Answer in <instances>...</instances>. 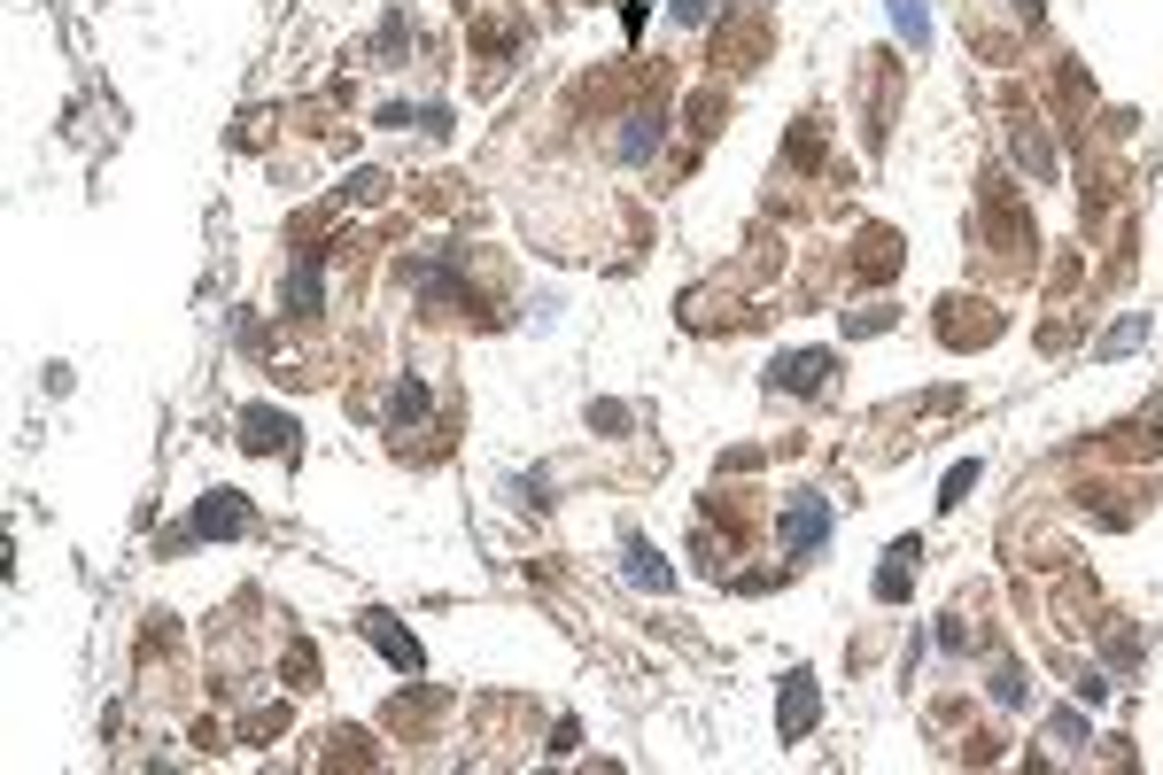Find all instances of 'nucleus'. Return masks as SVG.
<instances>
[{"label":"nucleus","mask_w":1163,"mask_h":775,"mask_svg":"<svg viewBox=\"0 0 1163 775\" xmlns=\"http://www.w3.org/2000/svg\"><path fill=\"white\" fill-rule=\"evenodd\" d=\"M823 535H831V505L823 497H792L784 505V543L792 551H823Z\"/></svg>","instance_id":"nucleus-1"},{"label":"nucleus","mask_w":1163,"mask_h":775,"mask_svg":"<svg viewBox=\"0 0 1163 775\" xmlns=\"http://www.w3.org/2000/svg\"><path fill=\"white\" fill-rule=\"evenodd\" d=\"M364 636H372V644H380L388 659H397L404 675H420V644H412V636H404L397 620H388V613H364Z\"/></svg>","instance_id":"nucleus-2"},{"label":"nucleus","mask_w":1163,"mask_h":775,"mask_svg":"<svg viewBox=\"0 0 1163 775\" xmlns=\"http://www.w3.org/2000/svg\"><path fill=\"white\" fill-rule=\"evenodd\" d=\"M241 435H249V450H279L295 427H287V412H272V404H249V412H241Z\"/></svg>","instance_id":"nucleus-3"},{"label":"nucleus","mask_w":1163,"mask_h":775,"mask_svg":"<svg viewBox=\"0 0 1163 775\" xmlns=\"http://www.w3.org/2000/svg\"><path fill=\"white\" fill-rule=\"evenodd\" d=\"M241 528H249V512H241L233 497H210V505L194 512V535H210V543H218V535H241Z\"/></svg>","instance_id":"nucleus-4"},{"label":"nucleus","mask_w":1163,"mask_h":775,"mask_svg":"<svg viewBox=\"0 0 1163 775\" xmlns=\"http://www.w3.org/2000/svg\"><path fill=\"white\" fill-rule=\"evenodd\" d=\"M775 721H784V736H800V729L815 721V690H807V675H792V690H784V705H775Z\"/></svg>","instance_id":"nucleus-5"},{"label":"nucleus","mask_w":1163,"mask_h":775,"mask_svg":"<svg viewBox=\"0 0 1163 775\" xmlns=\"http://www.w3.org/2000/svg\"><path fill=\"white\" fill-rule=\"evenodd\" d=\"M628 582H644V590H659V582H667V566H659V551H652L644 535H628Z\"/></svg>","instance_id":"nucleus-6"},{"label":"nucleus","mask_w":1163,"mask_h":775,"mask_svg":"<svg viewBox=\"0 0 1163 775\" xmlns=\"http://www.w3.org/2000/svg\"><path fill=\"white\" fill-rule=\"evenodd\" d=\"M388 420H397V427L427 420V388H420V380H404V388H397V404H388Z\"/></svg>","instance_id":"nucleus-7"},{"label":"nucleus","mask_w":1163,"mask_h":775,"mask_svg":"<svg viewBox=\"0 0 1163 775\" xmlns=\"http://www.w3.org/2000/svg\"><path fill=\"white\" fill-rule=\"evenodd\" d=\"M892 24H900V32H908L916 47L931 40V17H923V0H892Z\"/></svg>","instance_id":"nucleus-8"},{"label":"nucleus","mask_w":1163,"mask_h":775,"mask_svg":"<svg viewBox=\"0 0 1163 775\" xmlns=\"http://www.w3.org/2000/svg\"><path fill=\"white\" fill-rule=\"evenodd\" d=\"M1140 333H1148V318H1124V326H1117V333H1109V341H1101V349H1109V357H1117V349H1132V341H1140Z\"/></svg>","instance_id":"nucleus-9"},{"label":"nucleus","mask_w":1163,"mask_h":775,"mask_svg":"<svg viewBox=\"0 0 1163 775\" xmlns=\"http://www.w3.org/2000/svg\"><path fill=\"white\" fill-rule=\"evenodd\" d=\"M621 156H652V117H636V132L621 140Z\"/></svg>","instance_id":"nucleus-10"},{"label":"nucleus","mask_w":1163,"mask_h":775,"mask_svg":"<svg viewBox=\"0 0 1163 775\" xmlns=\"http://www.w3.org/2000/svg\"><path fill=\"white\" fill-rule=\"evenodd\" d=\"M970 481H977V466H954V474H947V497H939V505H962V489H970Z\"/></svg>","instance_id":"nucleus-11"},{"label":"nucleus","mask_w":1163,"mask_h":775,"mask_svg":"<svg viewBox=\"0 0 1163 775\" xmlns=\"http://www.w3.org/2000/svg\"><path fill=\"white\" fill-rule=\"evenodd\" d=\"M675 17H683V24H698V17H706V0H675Z\"/></svg>","instance_id":"nucleus-12"}]
</instances>
